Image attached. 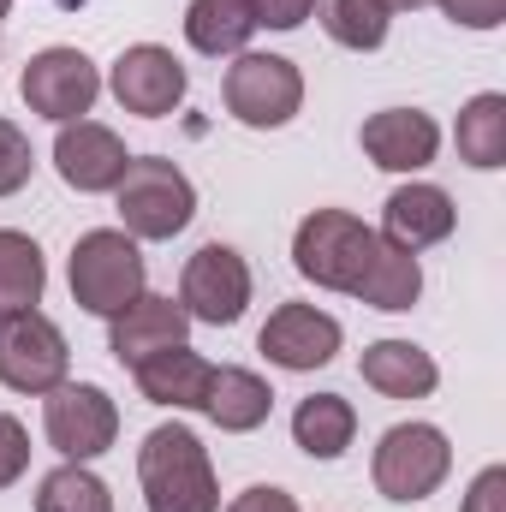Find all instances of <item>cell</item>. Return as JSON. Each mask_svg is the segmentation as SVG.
I'll return each mask as SVG.
<instances>
[{
	"mask_svg": "<svg viewBox=\"0 0 506 512\" xmlns=\"http://www.w3.org/2000/svg\"><path fill=\"white\" fill-rule=\"evenodd\" d=\"M137 483H143V512H221L215 459L185 423H161L143 435Z\"/></svg>",
	"mask_w": 506,
	"mask_h": 512,
	"instance_id": "6da1fadb",
	"label": "cell"
},
{
	"mask_svg": "<svg viewBox=\"0 0 506 512\" xmlns=\"http://www.w3.org/2000/svg\"><path fill=\"white\" fill-rule=\"evenodd\" d=\"M114 209L120 233H131L137 245H167L197 221V185L167 155H131L126 179L114 185Z\"/></svg>",
	"mask_w": 506,
	"mask_h": 512,
	"instance_id": "7a4b0ae2",
	"label": "cell"
},
{
	"mask_svg": "<svg viewBox=\"0 0 506 512\" xmlns=\"http://www.w3.org/2000/svg\"><path fill=\"white\" fill-rule=\"evenodd\" d=\"M376 245L381 233L370 221H358L352 209H310L298 221V233H292V268L322 292L358 298V286H364V274L376 262Z\"/></svg>",
	"mask_w": 506,
	"mask_h": 512,
	"instance_id": "3957f363",
	"label": "cell"
},
{
	"mask_svg": "<svg viewBox=\"0 0 506 512\" xmlns=\"http://www.w3.org/2000/svg\"><path fill=\"white\" fill-rule=\"evenodd\" d=\"M66 280H72V304L90 310V316H102V322H114L126 304H137V298L149 292L143 251H137V239L120 233V227H90V233L72 245Z\"/></svg>",
	"mask_w": 506,
	"mask_h": 512,
	"instance_id": "277c9868",
	"label": "cell"
},
{
	"mask_svg": "<svg viewBox=\"0 0 506 512\" xmlns=\"http://www.w3.org/2000/svg\"><path fill=\"white\" fill-rule=\"evenodd\" d=\"M453 477V441L435 423H393L370 453V483L381 501H429Z\"/></svg>",
	"mask_w": 506,
	"mask_h": 512,
	"instance_id": "5b68a950",
	"label": "cell"
},
{
	"mask_svg": "<svg viewBox=\"0 0 506 512\" xmlns=\"http://www.w3.org/2000/svg\"><path fill=\"white\" fill-rule=\"evenodd\" d=\"M221 102H227V114L239 120V126L251 131H280L298 120V108H304V72L286 60V54H233V66H227V78H221Z\"/></svg>",
	"mask_w": 506,
	"mask_h": 512,
	"instance_id": "8992f818",
	"label": "cell"
},
{
	"mask_svg": "<svg viewBox=\"0 0 506 512\" xmlns=\"http://www.w3.org/2000/svg\"><path fill=\"white\" fill-rule=\"evenodd\" d=\"M42 435H48V447L60 459L90 465V459H102L120 441V405H114L108 387L66 376L54 393H42Z\"/></svg>",
	"mask_w": 506,
	"mask_h": 512,
	"instance_id": "52a82bcc",
	"label": "cell"
},
{
	"mask_svg": "<svg viewBox=\"0 0 506 512\" xmlns=\"http://www.w3.org/2000/svg\"><path fill=\"white\" fill-rule=\"evenodd\" d=\"M66 376H72V346L54 316H42V310L0 316V387L42 399Z\"/></svg>",
	"mask_w": 506,
	"mask_h": 512,
	"instance_id": "ba28073f",
	"label": "cell"
},
{
	"mask_svg": "<svg viewBox=\"0 0 506 512\" xmlns=\"http://www.w3.org/2000/svg\"><path fill=\"white\" fill-rule=\"evenodd\" d=\"M18 96H24V108L36 120L72 126V120H90V108L102 96V72H96V60L84 48H42L18 72Z\"/></svg>",
	"mask_w": 506,
	"mask_h": 512,
	"instance_id": "9c48e42d",
	"label": "cell"
},
{
	"mask_svg": "<svg viewBox=\"0 0 506 512\" xmlns=\"http://www.w3.org/2000/svg\"><path fill=\"white\" fill-rule=\"evenodd\" d=\"M251 262L233 251V245H203V251L185 256V274H179V304L191 322L203 328H233L245 310H251Z\"/></svg>",
	"mask_w": 506,
	"mask_h": 512,
	"instance_id": "30bf717a",
	"label": "cell"
},
{
	"mask_svg": "<svg viewBox=\"0 0 506 512\" xmlns=\"http://www.w3.org/2000/svg\"><path fill=\"white\" fill-rule=\"evenodd\" d=\"M108 90H114V102H120L126 114H137V120H167V114L185 102L191 72H185V60H179L173 48H161V42H131V48H120L114 72H108Z\"/></svg>",
	"mask_w": 506,
	"mask_h": 512,
	"instance_id": "8fae6325",
	"label": "cell"
},
{
	"mask_svg": "<svg viewBox=\"0 0 506 512\" xmlns=\"http://www.w3.org/2000/svg\"><path fill=\"white\" fill-rule=\"evenodd\" d=\"M340 316L316 310V304H280L268 310L262 334H256V352L274 364V370H292V376H310V370H328L340 358Z\"/></svg>",
	"mask_w": 506,
	"mask_h": 512,
	"instance_id": "7c38bea8",
	"label": "cell"
},
{
	"mask_svg": "<svg viewBox=\"0 0 506 512\" xmlns=\"http://www.w3.org/2000/svg\"><path fill=\"white\" fill-rule=\"evenodd\" d=\"M126 161H131L126 137L114 126H102V120H72V126H60V137H54V173L72 191H84V197L114 191L126 179Z\"/></svg>",
	"mask_w": 506,
	"mask_h": 512,
	"instance_id": "4fadbf2b",
	"label": "cell"
},
{
	"mask_svg": "<svg viewBox=\"0 0 506 512\" xmlns=\"http://www.w3.org/2000/svg\"><path fill=\"white\" fill-rule=\"evenodd\" d=\"M453 227H459V209H453V197L441 191V185H429V179H411V185H399V191H387V203H381V239L387 245H399V251H429V245H447L453 239Z\"/></svg>",
	"mask_w": 506,
	"mask_h": 512,
	"instance_id": "5bb4252c",
	"label": "cell"
},
{
	"mask_svg": "<svg viewBox=\"0 0 506 512\" xmlns=\"http://www.w3.org/2000/svg\"><path fill=\"white\" fill-rule=\"evenodd\" d=\"M185 340H191V316H185V304L173 292H143L137 304H126L108 322V352L126 370H137L143 358H155L167 346H185Z\"/></svg>",
	"mask_w": 506,
	"mask_h": 512,
	"instance_id": "9a60e30c",
	"label": "cell"
},
{
	"mask_svg": "<svg viewBox=\"0 0 506 512\" xmlns=\"http://www.w3.org/2000/svg\"><path fill=\"white\" fill-rule=\"evenodd\" d=\"M358 143L381 173H423L441 155V126L423 108H381V114L364 120Z\"/></svg>",
	"mask_w": 506,
	"mask_h": 512,
	"instance_id": "2e32d148",
	"label": "cell"
},
{
	"mask_svg": "<svg viewBox=\"0 0 506 512\" xmlns=\"http://www.w3.org/2000/svg\"><path fill=\"white\" fill-rule=\"evenodd\" d=\"M209 376H215V364H209L203 352H191V340H185V346H167V352H155V358H143V364L131 370L137 393H143L149 405H167V411H203Z\"/></svg>",
	"mask_w": 506,
	"mask_h": 512,
	"instance_id": "e0dca14e",
	"label": "cell"
},
{
	"mask_svg": "<svg viewBox=\"0 0 506 512\" xmlns=\"http://www.w3.org/2000/svg\"><path fill=\"white\" fill-rule=\"evenodd\" d=\"M358 376H364V387H376L381 399H429L441 387V364L411 340H376V346H364Z\"/></svg>",
	"mask_w": 506,
	"mask_h": 512,
	"instance_id": "ac0fdd59",
	"label": "cell"
},
{
	"mask_svg": "<svg viewBox=\"0 0 506 512\" xmlns=\"http://www.w3.org/2000/svg\"><path fill=\"white\" fill-rule=\"evenodd\" d=\"M268 411H274V387L262 382L256 370H245V364H215L203 417H209L221 435H251V429L268 423Z\"/></svg>",
	"mask_w": 506,
	"mask_h": 512,
	"instance_id": "d6986e66",
	"label": "cell"
},
{
	"mask_svg": "<svg viewBox=\"0 0 506 512\" xmlns=\"http://www.w3.org/2000/svg\"><path fill=\"white\" fill-rule=\"evenodd\" d=\"M292 441H298V453H310L322 465L346 459V447L358 441V405L346 393H310V399H298Z\"/></svg>",
	"mask_w": 506,
	"mask_h": 512,
	"instance_id": "ffe728a7",
	"label": "cell"
},
{
	"mask_svg": "<svg viewBox=\"0 0 506 512\" xmlns=\"http://www.w3.org/2000/svg\"><path fill=\"white\" fill-rule=\"evenodd\" d=\"M256 36V12L251 0H191L185 6V42L209 60H233L245 54Z\"/></svg>",
	"mask_w": 506,
	"mask_h": 512,
	"instance_id": "44dd1931",
	"label": "cell"
},
{
	"mask_svg": "<svg viewBox=\"0 0 506 512\" xmlns=\"http://www.w3.org/2000/svg\"><path fill=\"white\" fill-rule=\"evenodd\" d=\"M48 292V256L30 233L18 227H0V316H18V310H36Z\"/></svg>",
	"mask_w": 506,
	"mask_h": 512,
	"instance_id": "7402d4cb",
	"label": "cell"
},
{
	"mask_svg": "<svg viewBox=\"0 0 506 512\" xmlns=\"http://www.w3.org/2000/svg\"><path fill=\"white\" fill-rule=\"evenodd\" d=\"M453 143H459V161L477 167V173L506 167V96L501 90H483V96H471V102L459 108Z\"/></svg>",
	"mask_w": 506,
	"mask_h": 512,
	"instance_id": "603a6c76",
	"label": "cell"
},
{
	"mask_svg": "<svg viewBox=\"0 0 506 512\" xmlns=\"http://www.w3.org/2000/svg\"><path fill=\"white\" fill-rule=\"evenodd\" d=\"M423 298V262L411 251H399V245H376V262H370V274H364V286H358V304H370V310H387V316H399V310H411Z\"/></svg>",
	"mask_w": 506,
	"mask_h": 512,
	"instance_id": "cb8c5ba5",
	"label": "cell"
},
{
	"mask_svg": "<svg viewBox=\"0 0 506 512\" xmlns=\"http://www.w3.org/2000/svg\"><path fill=\"white\" fill-rule=\"evenodd\" d=\"M316 18H322L328 42H340L352 54H376L393 30V12L381 0H316Z\"/></svg>",
	"mask_w": 506,
	"mask_h": 512,
	"instance_id": "d4e9b609",
	"label": "cell"
},
{
	"mask_svg": "<svg viewBox=\"0 0 506 512\" xmlns=\"http://www.w3.org/2000/svg\"><path fill=\"white\" fill-rule=\"evenodd\" d=\"M36 512H114V489L78 465V459H60L42 483H36Z\"/></svg>",
	"mask_w": 506,
	"mask_h": 512,
	"instance_id": "484cf974",
	"label": "cell"
},
{
	"mask_svg": "<svg viewBox=\"0 0 506 512\" xmlns=\"http://www.w3.org/2000/svg\"><path fill=\"white\" fill-rule=\"evenodd\" d=\"M30 173H36V149H30L24 126L0 120V197H18L30 185Z\"/></svg>",
	"mask_w": 506,
	"mask_h": 512,
	"instance_id": "4316f807",
	"label": "cell"
},
{
	"mask_svg": "<svg viewBox=\"0 0 506 512\" xmlns=\"http://www.w3.org/2000/svg\"><path fill=\"white\" fill-rule=\"evenodd\" d=\"M24 471H30V429L12 411H0V489H12Z\"/></svg>",
	"mask_w": 506,
	"mask_h": 512,
	"instance_id": "83f0119b",
	"label": "cell"
},
{
	"mask_svg": "<svg viewBox=\"0 0 506 512\" xmlns=\"http://www.w3.org/2000/svg\"><path fill=\"white\" fill-rule=\"evenodd\" d=\"M459 30H501L506 24V0H435Z\"/></svg>",
	"mask_w": 506,
	"mask_h": 512,
	"instance_id": "f1b7e54d",
	"label": "cell"
},
{
	"mask_svg": "<svg viewBox=\"0 0 506 512\" xmlns=\"http://www.w3.org/2000/svg\"><path fill=\"white\" fill-rule=\"evenodd\" d=\"M459 512H506V471L501 465H483L465 489V507Z\"/></svg>",
	"mask_w": 506,
	"mask_h": 512,
	"instance_id": "f546056e",
	"label": "cell"
},
{
	"mask_svg": "<svg viewBox=\"0 0 506 512\" xmlns=\"http://www.w3.org/2000/svg\"><path fill=\"white\" fill-rule=\"evenodd\" d=\"M251 12H256V30H298L316 12V0H251Z\"/></svg>",
	"mask_w": 506,
	"mask_h": 512,
	"instance_id": "4dcf8cb0",
	"label": "cell"
},
{
	"mask_svg": "<svg viewBox=\"0 0 506 512\" xmlns=\"http://www.w3.org/2000/svg\"><path fill=\"white\" fill-rule=\"evenodd\" d=\"M227 512H298V501L286 489H274V483H251L245 495L227 501Z\"/></svg>",
	"mask_w": 506,
	"mask_h": 512,
	"instance_id": "1f68e13d",
	"label": "cell"
},
{
	"mask_svg": "<svg viewBox=\"0 0 506 512\" xmlns=\"http://www.w3.org/2000/svg\"><path fill=\"white\" fill-rule=\"evenodd\" d=\"M387 12H417V6H429V0H381Z\"/></svg>",
	"mask_w": 506,
	"mask_h": 512,
	"instance_id": "d6a6232c",
	"label": "cell"
},
{
	"mask_svg": "<svg viewBox=\"0 0 506 512\" xmlns=\"http://www.w3.org/2000/svg\"><path fill=\"white\" fill-rule=\"evenodd\" d=\"M6 12H12V0H0V24H6Z\"/></svg>",
	"mask_w": 506,
	"mask_h": 512,
	"instance_id": "836d02e7",
	"label": "cell"
}]
</instances>
